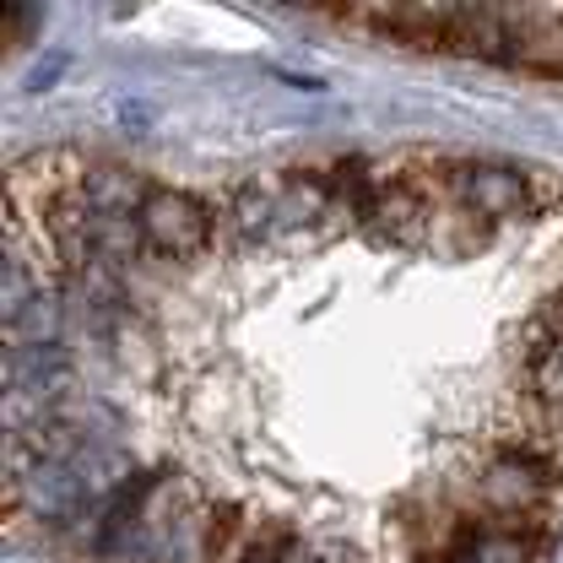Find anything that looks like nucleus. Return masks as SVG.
<instances>
[{"label": "nucleus", "mask_w": 563, "mask_h": 563, "mask_svg": "<svg viewBox=\"0 0 563 563\" xmlns=\"http://www.w3.org/2000/svg\"><path fill=\"white\" fill-rule=\"evenodd\" d=\"M141 222V239L163 255H196L201 244L211 239V217L196 196L185 190H152L136 211Z\"/></svg>", "instance_id": "f257e3e1"}, {"label": "nucleus", "mask_w": 563, "mask_h": 563, "mask_svg": "<svg viewBox=\"0 0 563 563\" xmlns=\"http://www.w3.org/2000/svg\"><path fill=\"white\" fill-rule=\"evenodd\" d=\"M455 201L483 217H515V211H531V179L509 163H461Z\"/></svg>", "instance_id": "f03ea898"}, {"label": "nucleus", "mask_w": 563, "mask_h": 563, "mask_svg": "<svg viewBox=\"0 0 563 563\" xmlns=\"http://www.w3.org/2000/svg\"><path fill=\"white\" fill-rule=\"evenodd\" d=\"M22 493H27V509L44 515L49 526H66L92 504V483L81 477L76 461H33Z\"/></svg>", "instance_id": "7ed1b4c3"}, {"label": "nucleus", "mask_w": 563, "mask_h": 563, "mask_svg": "<svg viewBox=\"0 0 563 563\" xmlns=\"http://www.w3.org/2000/svg\"><path fill=\"white\" fill-rule=\"evenodd\" d=\"M483 498H488V509H504V515L542 509V498H548V461H537V455H498L483 472Z\"/></svg>", "instance_id": "20e7f679"}, {"label": "nucleus", "mask_w": 563, "mask_h": 563, "mask_svg": "<svg viewBox=\"0 0 563 563\" xmlns=\"http://www.w3.org/2000/svg\"><path fill=\"white\" fill-rule=\"evenodd\" d=\"M357 211H363V228L379 233L385 244H412L422 217H428V201L418 190H407V185H390V190H374Z\"/></svg>", "instance_id": "39448f33"}, {"label": "nucleus", "mask_w": 563, "mask_h": 563, "mask_svg": "<svg viewBox=\"0 0 563 563\" xmlns=\"http://www.w3.org/2000/svg\"><path fill=\"white\" fill-rule=\"evenodd\" d=\"M70 379H76V368H70V352H60L55 342L49 347H22L11 352V385H22L33 401H60L70 390Z\"/></svg>", "instance_id": "423d86ee"}, {"label": "nucleus", "mask_w": 563, "mask_h": 563, "mask_svg": "<svg viewBox=\"0 0 563 563\" xmlns=\"http://www.w3.org/2000/svg\"><path fill=\"white\" fill-rule=\"evenodd\" d=\"M81 196H87V211H92V217H131V211H141V201H146L152 190L141 185L131 168H92L87 185H81Z\"/></svg>", "instance_id": "0eeeda50"}, {"label": "nucleus", "mask_w": 563, "mask_h": 563, "mask_svg": "<svg viewBox=\"0 0 563 563\" xmlns=\"http://www.w3.org/2000/svg\"><path fill=\"white\" fill-rule=\"evenodd\" d=\"M5 320H11V342L22 336V347H49L55 325H60V298L55 292H27Z\"/></svg>", "instance_id": "6e6552de"}, {"label": "nucleus", "mask_w": 563, "mask_h": 563, "mask_svg": "<svg viewBox=\"0 0 563 563\" xmlns=\"http://www.w3.org/2000/svg\"><path fill=\"white\" fill-rule=\"evenodd\" d=\"M277 190H266V185H250V190H239L233 196V239H250V244H261V239H277Z\"/></svg>", "instance_id": "1a4fd4ad"}, {"label": "nucleus", "mask_w": 563, "mask_h": 563, "mask_svg": "<svg viewBox=\"0 0 563 563\" xmlns=\"http://www.w3.org/2000/svg\"><path fill=\"white\" fill-rule=\"evenodd\" d=\"M450 542L466 548L472 563H531V542L526 537H509V531H493V526H461Z\"/></svg>", "instance_id": "9d476101"}, {"label": "nucleus", "mask_w": 563, "mask_h": 563, "mask_svg": "<svg viewBox=\"0 0 563 563\" xmlns=\"http://www.w3.org/2000/svg\"><path fill=\"white\" fill-rule=\"evenodd\" d=\"M298 553V542H292V531H282V526H266L255 542H244V553L239 563H292Z\"/></svg>", "instance_id": "9b49d317"}, {"label": "nucleus", "mask_w": 563, "mask_h": 563, "mask_svg": "<svg viewBox=\"0 0 563 563\" xmlns=\"http://www.w3.org/2000/svg\"><path fill=\"white\" fill-rule=\"evenodd\" d=\"M537 396L548 407H563V342L542 347V357H537Z\"/></svg>", "instance_id": "f8f14e48"}, {"label": "nucleus", "mask_w": 563, "mask_h": 563, "mask_svg": "<svg viewBox=\"0 0 563 563\" xmlns=\"http://www.w3.org/2000/svg\"><path fill=\"white\" fill-rule=\"evenodd\" d=\"M303 563H357V553H352V548H342V542H325V548H309V553H303Z\"/></svg>", "instance_id": "ddd939ff"}, {"label": "nucleus", "mask_w": 563, "mask_h": 563, "mask_svg": "<svg viewBox=\"0 0 563 563\" xmlns=\"http://www.w3.org/2000/svg\"><path fill=\"white\" fill-rule=\"evenodd\" d=\"M152 114H146V103H120V125H131V131H141Z\"/></svg>", "instance_id": "4468645a"}, {"label": "nucleus", "mask_w": 563, "mask_h": 563, "mask_svg": "<svg viewBox=\"0 0 563 563\" xmlns=\"http://www.w3.org/2000/svg\"><path fill=\"white\" fill-rule=\"evenodd\" d=\"M553 320H563V292H559V298H553Z\"/></svg>", "instance_id": "2eb2a0df"}]
</instances>
